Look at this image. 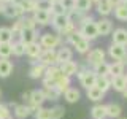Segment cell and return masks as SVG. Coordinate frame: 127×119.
Instances as JSON below:
<instances>
[{
	"mask_svg": "<svg viewBox=\"0 0 127 119\" xmlns=\"http://www.w3.org/2000/svg\"><path fill=\"white\" fill-rule=\"evenodd\" d=\"M113 11H114V18L116 19H119V21H127V6L119 5Z\"/></svg>",
	"mask_w": 127,
	"mask_h": 119,
	"instance_id": "cell-39",
	"label": "cell"
},
{
	"mask_svg": "<svg viewBox=\"0 0 127 119\" xmlns=\"http://www.w3.org/2000/svg\"><path fill=\"white\" fill-rule=\"evenodd\" d=\"M105 51L102 49V48H94V49H91L89 53H87V57H86V63L87 65H91L94 68V67H97L98 63L105 62Z\"/></svg>",
	"mask_w": 127,
	"mask_h": 119,
	"instance_id": "cell-3",
	"label": "cell"
},
{
	"mask_svg": "<svg viewBox=\"0 0 127 119\" xmlns=\"http://www.w3.org/2000/svg\"><path fill=\"white\" fill-rule=\"evenodd\" d=\"M35 119H53L51 118V108H38L37 111H35Z\"/></svg>",
	"mask_w": 127,
	"mask_h": 119,
	"instance_id": "cell-40",
	"label": "cell"
},
{
	"mask_svg": "<svg viewBox=\"0 0 127 119\" xmlns=\"http://www.w3.org/2000/svg\"><path fill=\"white\" fill-rule=\"evenodd\" d=\"M111 87L116 92H124L127 89V78L126 75H119V76H113L111 78Z\"/></svg>",
	"mask_w": 127,
	"mask_h": 119,
	"instance_id": "cell-18",
	"label": "cell"
},
{
	"mask_svg": "<svg viewBox=\"0 0 127 119\" xmlns=\"http://www.w3.org/2000/svg\"><path fill=\"white\" fill-rule=\"evenodd\" d=\"M10 29H11V32H13V37H14V38H19V35H21L22 30H24V26H22V16H21V18H18V19H14L13 26H11Z\"/></svg>",
	"mask_w": 127,
	"mask_h": 119,
	"instance_id": "cell-36",
	"label": "cell"
},
{
	"mask_svg": "<svg viewBox=\"0 0 127 119\" xmlns=\"http://www.w3.org/2000/svg\"><path fill=\"white\" fill-rule=\"evenodd\" d=\"M91 116L92 119H106V105H102V103L94 105L91 108Z\"/></svg>",
	"mask_w": 127,
	"mask_h": 119,
	"instance_id": "cell-21",
	"label": "cell"
},
{
	"mask_svg": "<svg viewBox=\"0 0 127 119\" xmlns=\"http://www.w3.org/2000/svg\"><path fill=\"white\" fill-rule=\"evenodd\" d=\"M59 68H61V71L65 76H75V75H78V70H79V63L75 62V60H68V62H64L59 65Z\"/></svg>",
	"mask_w": 127,
	"mask_h": 119,
	"instance_id": "cell-10",
	"label": "cell"
},
{
	"mask_svg": "<svg viewBox=\"0 0 127 119\" xmlns=\"http://www.w3.org/2000/svg\"><path fill=\"white\" fill-rule=\"evenodd\" d=\"M127 54V48L122 45H116V43H111L108 48V56L113 60H121L122 57Z\"/></svg>",
	"mask_w": 127,
	"mask_h": 119,
	"instance_id": "cell-9",
	"label": "cell"
},
{
	"mask_svg": "<svg viewBox=\"0 0 127 119\" xmlns=\"http://www.w3.org/2000/svg\"><path fill=\"white\" fill-rule=\"evenodd\" d=\"M126 48H127V46H126Z\"/></svg>",
	"mask_w": 127,
	"mask_h": 119,
	"instance_id": "cell-59",
	"label": "cell"
},
{
	"mask_svg": "<svg viewBox=\"0 0 127 119\" xmlns=\"http://www.w3.org/2000/svg\"><path fill=\"white\" fill-rule=\"evenodd\" d=\"M73 48L76 49V53H79V54H87L91 51V41L86 40V38H81Z\"/></svg>",
	"mask_w": 127,
	"mask_h": 119,
	"instance_id": "cell-29",
	"label": "cell"
},
{
	"mask_svg": "<svg viewBox=\"0 0 127 119\" xmlns=\"http://www.w3.org/2000/svg\"><path fill=\"white\" fill-rule=\"evenodd\" d=\"M49 13L51 14H64L65 13V10H64V6H62V3H61V0H57V2H54V3H51V8H49Z\"/></svg>",
	"mask_w": 127,
	"mask_h": 119,
	"instance_id": "cell-42",
	"label": "cell"
},
{
	"mask_svg": "<svg viewBox=\"0 0 127 119\" xmlns=\"http://www.w3.org/2000/svg\"><path fill=\"white\" fill-rule=\"evenodd\" d=\"M91 2H92V5H97V3H100L102 0H91Z\"/></svg>",
	"mask_w": 127,
	"mask_h": 119,
	"instance_id": "cell-50",
	"label": "cell"
},
{
	"mask_svg": "<svg viewBox=\"0 0 127 119\" xmlns=\"http://www.w3.org/2000/svg\"><path fill=\"white\" fill-rule=\"evenodd\" d=\"M70 83H71V81H70V78H68V76H65V75H62V76L59 78L57 81H56V89H57L61 94H64L67 89H70Z\"/></svg>",
	"mask_w": 127,
	"mask_h": 119,
	"instance_id": "cell-27",
	"label": "cell"
},
{
	"mask_svg": "<svg viewBox=\"0 0 127 119\" xmlns=\"http://www.w3.org/2000/svg\"><path fill=\"white\" fill-rule=\"evenodd\" d=\"M87 98H89V100H92V102H100L103 97H105V92H103V90H100L98 89V87H91V89H87Z\"/></svg>",
	"mask_w": 127,
	"mask_h": 119,
	"instance_id": "cell-26",
	"label": "cell"
},
{
	"mask_svg": "<svg viewBox=\"0 0 127 119\" xmlns=\"http://www.w3.org/2000/svg\"><path fill=\"white\" fill-rule=\"evenodd\" d=\"M111 38H113V43L116 45H122V46H127V29H114L111 32Z\"/></svg>",
	"mask_w": 127,
	"mask_h": 119,
	"instance_id": "cell-15",
	"label": "cell"
},
{
	"mask_svg": "<svg viewBox=\"0 0 127 119\" xmlns=\"http://www.w3.org/2000/svg\"><path fill=\"white\" fill-rule=\"evenodd\" d=\"M68 22L70 21H68V16H67V13H64V14H54L53 19H51V24H53V27L56 29V33H57V32H61Z\"/></svg>",
	"mask_w": 127,
	"mask_h": 119,
	"instance_id": "cell-16",
	"label": "cell"
},
{
	"mask_svg": "<svg viewBox=\"0 0 127 119\" xmlns=\"http://www.w3.org/2000/svg\"><path fill=\"white\" fill-rule=\"evenodd\" d=\"M95 24H97L98 35H102V37L110 35L111 32H113V22H111L108 18H102L100 21H95Z\"/></svg>",
	"mask_w": 127,
	"mask_h": 119,
	"instance_id": "cell-14",
	"label": "cell"
},
{
	"mask_svg": "<svg viewBox=\"0 0 127 119\" xmlns=\"http://www.w3.org/2000/svg\"><path fill=\"white\" fill-rule=\"evenodd\" d=\"M13 113H14L16 119H26V118H29L32 114V110H30L29 105H16Z\"/></svg>",
	"mask_w": 127,
	"mask_h": 119,
	"instance_id": "cell-20",
	"label": "cell"
},
{
	"mask_svg": "<svg viewBox=\"0 0 127 119\" xmlns=\"http://www.w3.org/2000/svg\"><path fill=\"white\" fill-rule=\"evenodd\" d=\"M38 62L43 63L45 67L57 65V59H56V49H43L41 56L38 57Z\"/></svg>",
	"mask_w": 127,
	"mask_h": 119,
	"instance_id": "cell-6",
	"label": "cell"
},
{
	"mask_svg": "<svg viewBox=\"0 0 127 119\" xmlns=\"http://www.w3.org/2000/svg\"><path fill=\"white\" fill-rule=\"evenodd\" d=\"M64 114H65V110H64V106H54V108H51V118L53 119H62Z\"/></svg>",
	"mask_w": 127,
	"mask_h": 119,
	"instance_id": "cell-43",
	"label": "cell"
},
{
	"mask_svg": "<svg viewBox=\"0 0 127 119\" xmlns=\"http://www.w3.org/2000/svg\"><path fill=\"white\" fill-rule=\"evenodd\" d=\"M106 2H108L113 8H116V6H119V5H122V2H124V0H106Z\"/></svg>",
	"mask_w": 127,
	"mask_h": 119,
	"instance_id": "cell-47",
	"label": "cell"
},
{
	"mask_svg": "<svg viewBox=\"0 0 127 119\" xmlns=\"http://www.w3.org/2000/svg\"><path fill=\"white\" fill-rule=\"evenodd\" d=\"M56 59H57V65H61L64 62H68V60H73V51H71V48L62 45L56 51Z\"/></svg>",
	"mask_w": 127,
	"mask_h": 119,
	"instance_id": "cell-7",
	"label": "cell"
},
{
	"mask_svg": "<svg viewBox=\"0 0 127 119\" xmlns=\"http://www.w3.org/2000/svg\"><path fill=\"white\" fill-rule=\"evenodd\" d=\"M92 70L95 71V75H97V76H110V63L108 62L98 63V65L94 67Z\"/></svg>",
	"mask_w": 127,
	"mask_h": 119,
	"instance_id": "cell-32",
	"label": "cell"
},
{
	"mask_svg": "<svg viewBox=\"0 0 127 119\" xmlns=\"http://www.w3.org/2000/svg\"><path fill=\"white\" fill-rule=\"evenodd\" d=\"M0 2H3V3H6V5H8V3H11L13 0H0Z\"/></svg>",
	"mask_w": 127,
	"mask_h": 119,
	"instance_id": "cell-51",
	"label": "cell"
},
{
	"mask_svg": "<svg viewBox=\"0 0 127 119\" xmlns=\"http://www.w3.org/2000/svg\"><path fill=\"white\" fill-rule=\"evenodd\" d=\"M10 118H11V110L5 103H0V119H10Z\"/></svg>",
	"mask_w": 127,
	"mask_h": 119,
	"instance_id": "cell-44",
	"label": "cell"
},
{
	"mask_svg": "<svg viewBox=\"0 0 127 119\" xmlns=\"http://www.w3.org/2000/svg\"><path fill=\"white\" fill-rule=\"evenodd\" d=\"M48 2H49V3H54V2H57V0H48Z\"/></svg>",
	"mask_w": 127,
	"mask_h": 119,
	"instance_id": "cell-54",
	"label": "cell"
},
{
	"mask_svg": "<svg viewBox=\"0 0 127 119\" xmlns=\"http://www.w3.org/2000/svg\"><path fill=\"white\" fill-rule=\"evenodd\" d=\"M126 78H127V75H126Z\"/></svg>",
	"mask_w": 127,
	"mask_h": 119,
	"instance_id": "cell-58",
	"label": "cell"
},
{
	"mask_svg": "<svg viewBox=\"0 0 127 119\" xmlns=\"http://www.w3.org/2000/svg\"><path fill=\"white\" fill-rule=\"evenodd\" d=\"M22 26H24V29H32V30H35L38 27L32 16H22Z\"/></svg>",
	"mask_w": 127,
	"mask_h": 119,
	"instance_id": "cell-41",
	"label": "cell"
},
{
	"mask_svg": "<svg viewBox=\"0 0 127 119\" xmlns=\"http://www.w3.org/2000/svg\"><path fill=\"white\" fill-rule=\"evenodd\" d=\"M10 119H13V118H10Z\"/></svg>",
	"mask_w": 127,
	"mask_h": 119,
	"instance_id": "cell-57",
	"label": "cell"
},
{
	"mask_svg": "<svg viewBox=\"0 0 127 119\" xmlns=\"http://www.w3.org/2000/svg\"><path fill=\"white\" fill-rule=\"evenodd\" d=\"M46 102V97H45V92L43 89H35V90H30V110L32 113L35 114V111L38 108H41V105Z\"/></svg>",
	"mask_w": 127,
	"mask_h": 119,
	"instance_id": "cell-4",
	"label": "cell"
},
{
	"mask_svg": "<svg viewBox=\"0 0 127 119\" xmlns=\"http://www.w3.org/2000/svg\"><path fill=\"white\" fill-rule=\"evenodd\" d=\"M43 92H45V97L46 100H59V97H61V92H59L56 87H43Z\"/></svg>",
	"mask_w": 127,
	"mask_h": 119,
	"instance_id": "cell-35",
	"label": "cell"
},
{
	"mask_svg": "<svg viewBox=\"0 0 127 119\" xmlns=\"http://www.w3.org/2000/svg\"><path fill=\"white\" fill-rule=\"evenodd\" d=\"M22 100H24V105H30V92H24Z\"/></svg>",
	"mask_w": 127,
	"mask_h": 119,
	"instance_id": "cell-46",
	"label": "cell"
},
{
	"mask_svg": "<svg viewBox=\"0 0 127 119\" xmlns=\"http://www.w3.org/2000/svg\"><path fill=\"white\" fill-rule=\"evenodd\" d=\"M5 10H6V3L0 2V14H3V13H5Z\"/></svg>",
	"mask_w": 127,
	"mask_h": 119,
	"instance_id": "cell-48",
	"label": "cell"
},
{
	"mask_svg": "<svg viewBox=\"0 0 127 119\" xmlns=\"http://www.w3.org/2000/svg\"><path fill=\"white\" fill-rule=\"evenodd\" d=\"M122 95H124V98H127V89L124 90V92H122Z\"/></svg>",
	"mask_w": 127,
	"mask_h": 119,
	"instance_id": "cell-52",
	"label": "cell"
},
{
	"mask_svg": "<svg viewBox=\"0 0 127 119\" xmlns=\"http://www.w3.org/2000/svg\"><path fill=\"white\" fill-rule=\"evenodd\" d=\"M121 114H122V108L118 105V103H108V105H106V118L119 119Z\"/></svg>",
	"mask_w": 127,
	"mask_h": 119,
	"instance_id": "cell-22",
	"label": "cell"
},
{
	"mask_svg": "<svg viewBox=\"0 0 127 119\" xmlns=\"http://www.w3.org/2000/svg\"><path fill=\"white\" fill-rule=\"evenodd\" d=\"M64 10H65V13H68V11L75 10V5H76V0H61Z\"/></svg>",
	"mask_w": 127,
	"mask_h": 119,
	"instance_id": "cell-45",
	"label": "cell"
},
{
	"mask_svg": "<svg viewBox=\"0 0 127 119\" xmlns=\"http://www.w3.org/2000/svg\"><path fill=\"white\" fill-rule=\"evenodd\" d=\"M38 43L43 46V49H56L59 45H62V37L57 33H51V32H46V33L40 35Z\"/></svg>",
	"mask_w": 127,
	"mask_h": 119,
	"instance_id": "cell-2",
	"label": "cell"
},
{
	"mask_svg": "<svg viewBox=\"0 0 127 119\" xmlns=\"http://www.w3.org/2000/svg\"><path fill=\"white\" fill-rule=\"evenodd\" d=\"M124 68L126 67L122 65L119 60H114L113 63H110V76H119V75H124Z\"/></svg>",
	"mask_w": 127,
	"mask_h": 119,
	"instance_id": "cell-30",
	"label": "cell"
},
{
	"mask_svg": "<svg viewBox=\"0 0 127 119\" xmlns=\"http://www.w3.org/2000/svg\"><path fill=\"white\" fill-rule=\"evenodd\" d=\"M95 8H97V13L100 14V16H103V18H106L108 14H111V13H113V10H114V8L111 6L106 0H102L100 3H97Z\"/></svg>",
	"mask_w": 127,
	"mask_h": 119,
	"instance_id": "cell-24",
	"label": "cell"
},
{
	"mask_svg": "<svg viewBox=\"0 0 127 119\" xmlns=\"http://www.w3.org/2000/svg\"><path fill=\"white\" fill-rule=\"evenodd\" d=\"M43 53V46L40 45L38 41H35V43H30V45H26V54L29 56L30 59H38L40 56H41Z\"/></svg>",
	"mask_w": 127,
	"mask_h": 119,
	"instance_id": "cell-17",
	"label": "cell"
},
{
	"mask_svg": "<svg viewBox=\"0 0 127 119\" xmlns=\"http://www.w3.org/2000/svg\"><path fill=\"white\" fill-rule=\"evenodd\" d=\"M13 32L10 27H0V43H13Z\"/></svg>",
	"mask_w": 127,
	"mask_h": 119,
	"instance_id": "cell-31",
	"label": "cell"
},
{
	"mask_svg": "<svg viewBox=\"0 0 127 119\" xmlns=\"http://www.w3.org/2000/svg\"><path fill=\"white\" fill-rule=\"evenodd\" d=\"M119 119H127V118H119Z\"/></svg>",
	"mask_w": 127,
	"mask_h": 119,
	"instance_id": "cell-56",
	"label": "cell"
},
{
	"mask_svg": "<svg viewBox=\"0 0 127 119\" xmlns=\"http://www.w3.org/2000/svg\"><path fill=\"white\" fill-rule=\"evenodd\" d=\"M95 87H98L100 90L106 92V90L111 87V76H97V81H95Z\"/></svg>",
	"mask_w": 127,
	"mask_h": 119,
	"instance_id": "cell-28",
	"label": "cell"
},
{
	"mask_svg": "<svg viewBox=\"0 0 127 119\" xmlns=\"http://www.w3.org/2000/svg\"><path fill=\"white\" fill-rule=\"evenodd\" d=\"M19 41H22L24 45H30V43H35L38 40V30H32V29H24L22 33L19 35Z\"/></svg>",
	"mask_w": 127,
	"mask_h": 119,
	"instance_id": "cell-13",
	"label": "cell"
},
{
	"mask_svg": "<svg viewBox=\"0 0 127 119\" xmlns=\"http://www.w3.org/2000/svg\"><path fill=\"white\" fill-rule=\"evenodd\" d=\"M119 62H121L122 65L126 67V65H127V54H126V56H124V57H122V59H121V60H119Z\"/></svg>",
	"mask_w": 127,
	"mask_h": 119,
	"instance_id": "cell-49",
	"label": "cell"
},
{
	"mask_svg": "<svg viewBox=\"0 0 127 119\" xmlns=\"http://www.w3.org/2000/svg\"><path fill=\"white\" fill-rule=\"evenodd\" d=\"M0 97H2V89H0Z\"/></svg>",
	"mask_w": 127,
	"mask_h": 119,
	"instance_id": "cell-55",
	"label": "cell"
},
{
	"mask_svg": "<svg viewBox=\"0 0 127 119\" xmlns=\"http://www.w3.org/2000/svg\"><path fill=\"white\" fill-rule=\"evenodd\" d=\"M13 54V45L11 43H0V59H10Z\"/></svg>",
	"mask_w": 127,
	"mask_h": 119,
	"instance_id": "cell-37",
	"label": "cell"
},
{
	"mask_svg": "<svg viewBox=\"0 0 127 119\" xmlns=\"http://www.w3.org/2000/svg\"><path fill=\"white\" fill-rule=\"evenodd\" d=\"M32 68L29 71V75H30V78H33V79H40V78H45V73H46V67L43 65V63H40L38 60H33L32 59Z\"/></svg>",
	"mask_w": 127,
	"mask_h": 119,
	"instance_id": "cell-12",
	"label": "cell"
},
{
	"mask_svg": "<svg viewBox=\"0 0 127 119\" xmlns=\"http://www.w3.org/2000/svg\"><path fill=\"white\" fill-rule=\"evenodd\" d=\"M62 71L59 68V65H51V67H46V73H45V78L48 79H53V81H57L59 78L62 76Z\"/></svg>",
	"mask_w": 127,
	"mask_h": 119,
	"instance_id": "cell-23",
	"label": "cell"
},
{
	"mask_svg": "<svg viewBox=\"0 0 127 119\" xmlns=\"http://www.w3.org/2000/svg\"><path fill=\"white\" fill-rule=\"evenodd\" d=\"M13 73V62L10 59H0V78H8Z\"/></svg>",
	"mask_w": 127,
	"mask_h": 119,
	"instance_id": "cell-19",
	"label": "cell"
},
{
	"mask_svg": "<svg viewBox=\"0 0 127 119\" xmlns=\"http://www.w3.org/2000/svg\"><path fill=\"white\" fill-rule=\"evenodd\" d=\"M79 97H81V94H79V90L75 89V87H70V89H67L65 92H64V98L68 103H76L79 100Z\"/></svg>",
	"mask_w": 127,
	"mask_h": 119,
	"instance_id": "cell-25",
	"label": "cell"
},
{
	"mask_svg": "<svg viewBox=\"0 0 127 119\" xmlns=\"http://www.w3.org/2000/svg\"><path fill=\"white\" fill-rule=\"evenodd\" d=\"M3 16L8 18V19H18V18H21V16H26V13H24V10H22V5H13V3H8Z\"/></svg>",
	"mask_w": 127,
	"mask_h": 119,
	"instance_id": "cell-11",
	"label": "cell"
},
{
	"mask_svg": "<svg viewBox=\"0 0 127 119\" xmlns=\"http://www.w3.org/2000/svg\"><path fill=\"white\" fill-rule=\"evenodd\" d=\"M79 32H81V37L92 41V40L98 38V30H97V24L95 22H89V24H84V26L79 27Z\"/></svg>",
	"mask_w": 127,
	"mask_h": 119,
	"instance_id": "cell-5",
	"label": "cell"
},
{
	"mask_svg": "<svg viewBox=\"0 0 127 119\" xmlns=\"http://www.w3.org/2000/svg\"><path fill=\"white\" fill-rule=\"evenodd\" d=\"M32 18L35 19L37 26H49L51 19H53V14H51L49 11H46V10H37L33 14H32Z\"/></svg>",
	"mask_w": 127,
	"mask_h": 119,
	"instance_id": "cell-8",
	"label": "cell"
},
{
	"mask_svg": "<svg viewBox=\"0 0 127 119\" xmlns=\"http://www.w3.org/2000/svg\"><path fill=\"white\" fill-rule=\"evenodd\" d=\"M13 45V56H18V57H21V56L26 54V45H24L22 41H13L11 43Z\"/></svg>",
	"mask_w": 127,
	"mask_h": 119,
	"instance_id": "cell-38",
	"label": "cell"
},
{
	"mask_svg": "<svg viewBox=\"0 0 127 119\" xmlns=\"http://www.w3.org/2000/svg\"><path fill=\"white\" fill-rule=\"evenodd\" d=\"M21 5H22L24 13H32V14H33L35 11L38 10V2H37V0H24Z\"/></svg>",
	"mask_w": 127,
	"mask_h": 119,
	"instance_id": "cell-33",
	"label": "cell"
},
{
	"mask_svg": "<svg viewBox=\"0 0 127 119\" xmlns=\"http://www.w3.org/2000/svg\"><path fill=\"white\" fill-rule=\"evenodd\" d=\"M91 8H92V2L91 0H76L75 10L79 11V13H89Z\"/></svg>",
	"mask_w": 127,
	"mask_h": 119,
	"instance_id": "cell-34",
	"label": "cell"
},
{
	"mask_svg": "<svg viewBox=\"0 0 127 119\" xmlns=\"http://www.w3.org/2000/svg\"><path fill=\"white\" fill-rule=\"evenodd\" d=\"M76 76L79 79V83H81V86L84 87L86 90L91 89V87H94L95 86V81H97V75H95V71L91 70V68H87V67L79 68Z\"/></svg>",
	"mask_w": 127,
	"mask_h": 119,
	"instance_id": "cell-1",
	"label": "cell"
},
{
	"mask_svg": "<svg viewBox=\"0 0 127 119\" xmlns=\"http://www.w3.org/2000/svg\"><path fill=\"white\" fill-rule=\"evenodd\" d=\"M122 5H124V6H127V0H124V2H122Z\"/></svg>",
	"mask_w": 127,
	"mask_h": 119,
	"instance_id": "cell-53",
	"label": "cell"
}]
</instances>
